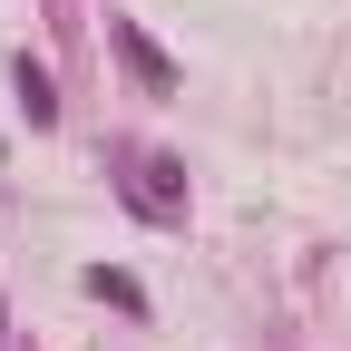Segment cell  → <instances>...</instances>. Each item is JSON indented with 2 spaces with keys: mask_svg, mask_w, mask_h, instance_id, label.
I'll list each match as a JSON object with an SVG mask.
<instances>
[{
  "mask_svg": "<svg viewBox=\"0 0 351 351\" xmlns=\"http://www.w3.org/2000/svg\"><path fill=\"white\" fill-rule=\"evenodd\" d=\"M117 49H127V69H137V78L156 88V98H176V69H166V49H156L147 29H117Z\"/></svg>",
  "mask_w": 351,
  "mask_h": 351,
  "instance_id": "cell-1",
  "label": "cell"
},
{
  "mask_svg": "<svg viewBox=\"0 0 351 351\" xmlns=\"http://www.w3.org/2000/svg\"><path fill=\"white\" fill-rule=\"evenodd\" d=\"M20 108H29V127H49V117H59V98H49V69H29V59H20Z\"/></svg>",
  "mask_w": 351,
  "mask_h": 351,
  "instance_id": "cell-2",
  "label": "cell"
}]
</instances>
